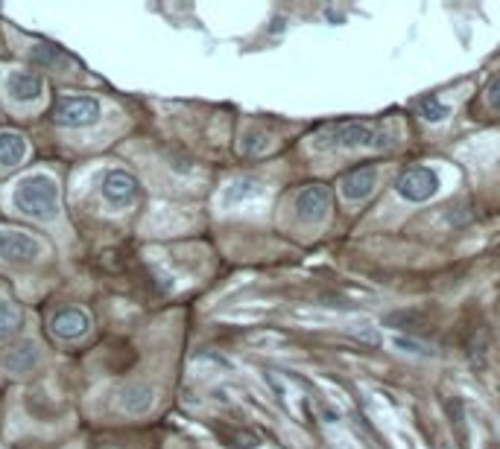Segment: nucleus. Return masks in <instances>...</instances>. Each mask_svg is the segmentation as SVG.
Masks as SVG:
<instances>
[{"label": "nucleus", "instance_id": "14", "mask_svg": "<svg viewBox=\"0 0 500 449\" xmlns=\"http://www.w3.org/2000/svg\"><path fill=\"white\" fill-rule=\"evenodd\" d=\"M26 155H30V144H26V137L21 132H12V129L0 132V166L12 170V166L24 164Z\"/></svg>", "mask_w": 500, "mask_h": 449}, {"label": "nucleus", "instance_id": "11", "mask_svg": "<svg viewBox=\"0 0 500 449\" xmlns=\"http://www.w3.org/2000/svg\"><path fill=\"white\" fill-rule=\"evenodd\" d=\"M50 330H53V335H59L65 342H77L91 330V318L86 310H79V306H62V310L53 313Z\"/></svg>", "mask_w": 500, "mask_h": 449}, {"label": "nucleus", "instance_id": "21", "mask_svg": "<svg viewBox=\"0 0 500 449\" xmlns=\"http://www.w3.org/2000/svg\"><path fill=\"white\" fill-rule=\"evenodd\" d=\"M497 257H500V248H497Z\"/></svg>", "mask_w": 500, "mask_h": 449}, {"label": "nucleus", "instance_id": "10", "mask_svg": "<svg viewBox=\"0 0 500 449\" xmlns=\"http://www.w3.org/2000/svg\"><path fill=\"white\" fill-rule=\"evenodd\" d=\"M378 181H381V175H378L374 166H357V170L345 173L340 178V195L345 202H352V205L366 202L369 195L378 190Z\"/></svg>", "mask_w": 500, "mask_h": 449}, {"label": "nucleus", "instance_id": "2", "mask_svg": "<svg viewBox=\"0 0 500 449\" xmlns=\"http://www.w3.org/2000/svg\"><path fill=\"white\" fill-rule=\"evenodd\" d=\"M12 205L21 216L53 222L62 210V187L50 173H26L12 190Z\"/></svg>", "mask_w": 500, "mask_h": 449}, {"label": "nucleus", "instance_id": "17", "mask_svg": "<svg viewBox=\"0 0 500 449\" xmlns=\"http://www.w3.org/2000/svg\"><path fill=\"white\" fill-rule=\"evenodd\" d=\"M270 149H272V140L258 129H249L240 137V152L246 158H260V155H267Z\"/></svg>", "mask_w": 500, "mask_h": 449}, {"label": "nucleus", "instance_id": "1", "mask_svg": "<svg viewBox=\"0 0 500 449\" xmlns=\"http://www.w3.org/2000/svg\"><path fill=\"white\" fill-rule=\"evenodd\" d=\"M313 152H352V149H383L389 146V135L372 120H342L333 125H322L311 135Z\"/></svg>", "mask_w": 500, "mask_h": 449}, {"label": "nucleus", "instance_id": "4", "mask_svg": "<svg viewBox=\"0 0 500 449\" xmlns=\"http://www.w3.org/2000/svg\"><path fill=\"white\" fill-rule=\"evenodd\" d=\"M439 187H442L439 173L430 170V166H410V170H404L395 178V193L413 205L430 202L439 193Z\"/></svg>", "mask_w": 500, "mask_h": 449}, {"label": "nucleus", "instance_id": "6", "mask_svg": "<svg viewBox=\"0 0 500 449\" xmlns=\"http://www.w3.org/2000/svg\"><path fill=\"white\" fill-rule=\"evenodd\" d=\"M100 193L108 207L129 210L138 205V199H141V185H138V178L129 170H108L103 175Z\"/></svg>", "mask_w": 500, "mask_h": 449}, {"label": "nucleus", "instance_id": "18", "mask_svg": "<svg viewBox=\"0 0 500 449\" xmlns=\"http://www.w3.org/2000/svg\"><path fill=\"white\" fill-rule=\"evenodd\" d=\"M419 111H422V117L427 120V123H442L444 117L451 115V105H444L439 96H422L419 100Z\"/></svg>", "mask_w": 500, "mask_h": 449}, {"label": "nucleus", "instance_id": "19", "mask_svg": "<svg viewBox=\"0 0 500 449\" xmlns=\"http://www.w3.org/2000/svg\"><path fill=\"white\" fill-rule=\"evenodd\" d=\"M395 344H398L401 350H404V354H419V356H427V354H430V350H427L424 344H419L415 339H401V335H398Z\"/></svg>", "mask_w": 500, "mask_h": 449}, {"label": "nucleus", "instance_id": "20", "mask_svg": "<svg viewBox=\"0 0 500 449\" xmlns=\"http://www.w3.org/2000/svg\"><path fill=\"white\" fill-rule=\"evenodd\" d=\"M489 105H492L495 111H500V76L489 85Z\"/></svg>", "mask_w": 500, "mask_h": 449}, {"label": "nucleus", "instance_id": "8", "mask_svg": "<svg viewBox=\"0 0 500 449\" xmlns=\"http://www.w3.org/2000/svg\"><path fill=\"white\" fill-rule=\"evenodd\" d=\"M293 207L301 222H308V224L325 222L328 210H331V190L325 185H308L304 190H299Z\"/></svg>", "mask_w": 500, "mask_h": 449}, {"label": "nucleus", "instance_id": "16", "mask_svg": "<svg viewBox=\"0 0 500 449\" xmlns=\"http://www.w3.org/2000/svg\"><path fill=\"white\" fill-rule=\"evenodd\" d=\"M24 327V310L12 301H0V339H9Z\"/></svg>", "mask_w": 500, "mask_h": 449}, {"label": "nucleus", "instance_id": "3", "mask_svg": "<svg viewBox=\"0 0 500 449\" xmlns=\"http://www.w3.org/2000/svg\"><path fill=\"white\" fill-rule=\"evenodd\" d=\"M50 117L56 125H62V129H88V125L100 123L103 103L88 94H62L59 100H56Z\"/></svg>", "mask_w": 500, "mask_h": 449}, {"label": "nucleus", "instance_id": "5", "mask_svg": "<svg viewBox=\"0 0 500 449\" xmlns=\"http://www.w3.org/2000/svg\"><path fill=\"white\" fill-rule=\"evenodd\" d=\"M41 240L26 231L4 228L0 231V263L9 265H30L41 257Z\"/></svg>", "mask_w": 500, "mask_h": 449}, {"label": "nucleus", "instance_id": "7", "mask_svg": "<svg viewBox=\"0 0 500 449\" xmlns=\"http://www.w3.org/2000/svg\"><path fill=\"white\" fill-rule=\"evenodd\" d=\"M158 403V388L152 383H129L117 391V409L129 417H144L156 409Z\"/></svg>", "mask_w": 500, "mask_h": 449}, {"label": "nucleus", "instance_id": "9", "mask_svg": "<svg viewBox=\"0 0 500 449\" xmlns=\"http://www.w3.org/2000/svg\"><path fill=\"white\" fill-rule=\"evenodd\" d=\"M4 91L12 103L30 105V103H38L41 94H45V79L33 74V70H9L4 79Z\"/></svg>", "mask_w": 500, "mask_h": 449}, {"label": "nucleus", "instance_id": "12", "mask_svg": "<svg viewBox=\"0 0 500 449\" xmlns=\"http://www.w3.org/2000/svg\"><path fill=\"white\" fill-rule=\"evenodd\" d=\"M0 364L15 374V376H24V374H33L38 364H41V347L36 339H21L18 344L6 347V354L0 356Z\"/></svg>", "mask_w": 500, "mask_h": 449}, {"label": "nucleus", "instance_id": "15", "mask_svg": "<svg viewBox=\"0 0 500 449\" xmlns=\"http://www.w3.org/2000/svg\"><path fill=\"white\" fill-rule=\"evenodd\" d=\"M30 59L41 67H47V70H59V67L71 65V55H67L65 50H59L56 45H33Z\"/></svg>", "mask_w": 500, "mask_h": 449}, {"label": "nucleus", "instance_id": "13", "mask_svg": "<svg viewBox=\"0 0 500 449\" xmlns=\"http://www.w3.org/2000/svg\"><path fill=\"white\" fill-rule=\"evenodd\" d=\"M263 193H267V187H263L258 178H238V181H231L226 190H222L219 202H222V207H240L246 202L260 199Z\"/></svg>", "mask_w": 500, "mask_h": 449}]
</instances>
